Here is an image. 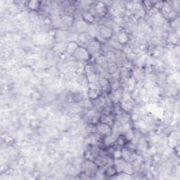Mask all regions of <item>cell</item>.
<instances>
[{
  "instance_id": "cell-1",
  "label": "cell",
  "mask_w": 180,
  "mask_h": 180,
  "mask_svg": "<svg viewBox=\"0 0 180 180\" xmlns=\"http://www.w3.org/2000/svg\"><path fill=\"white\" fill-rule=\"evenodd\" d=\"M75 55L78 59L81 60H87L90 56V53L89 52L88 50L84 49L82 47H78L75 51Z\"/></svg>"
},
{
  "instance_id": "cell-2",
  "label": "cell",
  "mask_w": 180,
  "mask_h": 180,
  "mask_svg": "<svg viewBox=\"0 0 180 180\" xmlns=\"http://www.w3.org/2000/svg\"><path fill=\"white\" fill-rule=\"evenodd\" d=\"M28 5L30 9L32 10H37L38 9L39 5H40V3L36 1H32V2H29L28 3Z\"/></svg>"
}]
</instances>
